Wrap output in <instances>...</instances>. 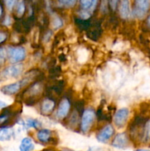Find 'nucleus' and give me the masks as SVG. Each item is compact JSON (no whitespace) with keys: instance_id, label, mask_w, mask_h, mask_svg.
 <instances>
[{"instance_id":"5","label":"nucleus","mask_w":150,"mask_h":151,"mask_svg":"<svg viewBox=\"0 0 150 151\" xmlns=\"http://www.w3.org/2000/svg\"><path fill=\"white\" fill-rule=\"evenodd\" d=\"M96 118V114L92 109H88L83 111L81 119L80 128L83 133H88L91 129Z\"/></svg>"},{"instance_id":"24","label":"nucleus","mask_w":150,"mask_h":151,"mask_svg":"<svg viewBox=\"0 0 150 151\" xmlns=\"http://www.w3.org/2000/svg\"><path fill=\"white\" fill-rule=\"evenodd\" d=\"M8 30L6 29H0V45L4 44L8 38Z\"/></svg>"},{"instance_id":"25","label":"nucleus","mask_w":150,"mask_h":151,"mask_svg":"<svg viewBox=\"0 0 150 151\" xmlns=\"http://www.w3.org/2000/svg\"><path fill=\"white\" fill-rule=\"evenodd\" d=\"M18 1L19 0H3V2L7 10H12Z\"/></svg>"},{"instance_id":"6","label":"nucleus","mask_w":150,"mask_h":151,"mask_svg":"<svg viewBox=\"0 0 150 151\" xmlns=\"http://www.w3.org/2000/svg\"><path fill=\"white\" fill-rule=\"evenodd\" d=\"M150 9V0H134L133 14L138 19H143Z\"/></svg>"},{"instance_id":"9","label":"nucleus","mask_w":150,"mask_h":151,"mask_svg":"<svg viewBox=\"0 0 150 151\" xmlns=\"http://www.w3.org/2000/svg\"><path fill=\"white\" fill-rule=\"evenodd\" d=\"M114 134V128L110 125H106L97 134V139L101 142H106L108 141Z\"/></svg>"},{"instance_id":"23","label":"nucleus","mask_w":150,"mask_h":151,"mask_svg":"<svg viewBox=\"0 0 150 151\" xmlns=\"http://www.w3.org/2000/svg\"><path fill=\"white\" fill-rule=\"evenodd\" d=\"M143 139L145 142H149L150 140V121L145 123L143 133Z\"/></svg>"},{"instance_id":"13","label":"nucleus","mask_w":150,"mask_h":151,"mask_svg":"<svg viewBox=\"0 0 150 151\" xmlns=\"http://www.w3.org/2000/svg\"><path fill=\"white\" fill-rule=\"evenodd\" d=\"M26 12L25 0H19L13 7V16L16 19H21Z\"/></svg>"},{"instance_id":"2","label":"nucleus","mask_w":150,"mask_h":151,"mask_svg":"<svg viewBox=\"0 0 150 151\" xmlns=\"http://www.w3.org/2000/svg\"><path fill=\"white\" fill-rule=\"evenodd\" d=\"M44 91L43 83L41 81H35L22 92L21 101L23 100L26 106H33L40 100Z\"/></svg>"},{"instance_id":"8","label":"nucleus","mask_w":150,"mask_h":151,"mask_svg":"<svg viewBox=\"0 0 150 151\" xmlns=\"http://www.w3.org/2000/svg\"><path fill=\"white\" fill-rule=\"evenodd\" d=\"M71 103L68 99L64 98L60 102L57 110V116L59 119H64L68 116L70 111Z\"/></svg>"},{"instance_id":"15","label":"nucleus","mask_w":150,"mask_h":151,"mask_svg":"<svg viewBox=\"0 0 150 151\" xmlns=\"http://www.w3.org/2000/svg\"><path fill=\"white\" fill-rule=\"evenodd\" d=\"M37 138L43 143H48L51 141V131L48 129H41L37 133Z\"/></svg>"},{"instance_id":"3","label":"nucleus","mask_w":150,"mask_h":151,"mask_svg":"<svg viewBox=\"0 0 150 151\" xmlns=\"http://www.w3.org/2000/svg\"><path fill=\"white\" fill-rule=\"evenodd\" d=\"M7 58L11 63H17L25 59L26 52L24 47L21 46H10L7 50Z\"/></svg>"},{"instance_id":"27","label":"nucleus","mask_w":150,"mask_h":151,"mask_svg":"<svg viewBox=\"0 0 150 151\" xmlns=\"http://www.w3.org/2000/svg\"><path fill=\"white\" fill-rule=\"evenodd\" d=\"M107 1H108L109 7L111 9L112 11H116L119 0H107Z\"/></svg>"},{"instance_id":"33","label":"nucleus","mask_w":150,"mask_h":151,"mask_svg":"<svg viewBox=\"0 0 150 151\" xmlns=\"http://www.w3.org/2000/svg\"><path fill=\"white\" fill-rule=\"evenodd\" d=\"M135 151H149V150H144V149H138V150H135Z\"/></svg>"},{"instance_id":"14","label":"nucleus","mask_w":150,"mask_h":151,"mask_svg":"<svg viewBox=\"0 0 150 151\" xmlns=\"http://www.w3.org/2000/svg\"><path fill=\"white\" fill-rule=\"evenodd\" d=\"M99 0H79V5L82 10L91 13L96 7Z\"/></svg>"},{"instance_id":"11","label":"nucleus","mask_w":150,"mask_h":151,"mask_svg":"<svg viewBox=\"0 0 150 151\" xmlns=\"http://www.w3.org/2000/svg\"><path fill=\"white\" fill-rule=\"evenodd\" d=\"M55 107V102L51 98H46L41 105V111L43 114L48 115L51 114Z\"/></svg>"},{"instance_id":"20","label":"nucleus","mask_w":150,"mask_h":151,"mask_svg":"<svg viewBox=\"0 0 150 151\" xmlns=\"http://www.w3.org/2000/svg\"><path fill=\"white\" fill-rule=\"evenodd\" d=\"M51 26L54 29H58V28L61 27L63 26V20L61 19V18L59 17L57 15H54L52 16V19H51Z\"/></svg>"},{"instance_id":"17","label":"nucleus","mask_w":150,"mask_h":151,"mask_svg":"<svg viewBox=\"0 0 150 151\" xmlns=\"http://www.w3.org/2000/svg\"><path fill=\"white\" fill-rule=\"evenodd\" d=\"M77 0H54V4L59 8H71L74 7Z\"/></svg>"},{"instance_id":"19","label":"nucleus","mask_w":150,"mask_h":151,"mask_svg":"<svg viewBox=\"0 0 150 151\" xmlns=\"http://www.w3.org/2000/svg\"><path fill=\"white\" fill-rule=\"evenodd\" d=\"M76 110H75L73 113L71 114V115L70 116L69 121V126L72 127V128H74L77 125L78 122H79V114Z\"/></svg>"},{"instance_id":"10","label":"nucleus","mask_w":150,"mask_h":151,"mask_svg":"<svg viewBox=\"0 0 150 151\" xmlns=\"http://www.w3.org/2000/svg\"><path fill=\"white\" fill-rule=\"evenodd\" d=\"M128 137L125 133L119 134L116 136L112 142V145L119 149H124L128 146Z\"/></svg>"},{"instance_id":"30","label":"nucleus","mask_w":150,"mask_h":151,"mask_svg":"<svg viewBox=\"0 0 150 151\" xmlns=\"http://www.w3.org/2000/svg\"><path fill=\"white\" fill-rule=\"evenodd\" d=\"M88 151H104V149L101 148V147H90L88 149Z\"/></svg>"},{"instance_id":"35","label":"nucleus","mask_w":150,"mask_h":151,"mask_svg":"<svg viewBox=\"0 0 150 151\" xmlns=\"http://www.w3.org/2000/svg\"><path fill=\"white\" fill-rule=\"evenodd\" d=\"M63 151H73V150H63Z\"/></svg>"},{"instance_id":"26","label":"nucleus","mask_w":150,"mask_h":151,"mask_svg":"<svg viewBox=\"0 0 150 151\" xmlns=\"http://www.w3.org/2000/svg\"><path fill=\"white\" fill-rule=\"evenodd\" d=\"M107 4H108V1L107 0H101V2H100V10L103 13H106L107 10H108Z\"/></svg>"},{"instance_id":"1","label":"nucleus","mask_w":150,"mask_h":151,"mask_svg":"<svg viewBox=\"0 0 150 151\" xmlns=\"http://www.w3.org/2000/svg\"><path fill=\"white\" fill-rule=\"evenodd\" d=\"M21 110V106L19 101L2 109V111L0 112V128H10L17 122V119Z\"/></svg>"},{"instance_id":"18","label":"nucleus","mask_w":150,"mask_h":151,"mask_svg":"<svg viewBox=\"0 0 150 151\" xmlns=\"http://www.w3.org/2000/svg\"><path fill=\"white\" fill-rule=\"evenodd\" d=\"M13 137V131L10 128H2L0 129V141H9Z\"/></svg>"},{"instance_id":"4","label":"nucleus","mask_w":150,"mask_h":151,"mask_svg":"<svg viewBox=\"0 0 150 151\" xmlns=\"http://www.w3.org/2000/svg\"><path fill=\"white\" fill-rule=\"evenodd\" d=\"M23 69L24 66L22 63H13V65L7 66L1 71L0 73V82L7 79L18 78L22 73Z\"/></svg>"},{"instance_id":"22","label":"nucleus","mask_w":150,"mask_h":151,"mask_svg":"<svg viewBox=\"0 0 150 151\" xmlns=\"http://www.w3.org/2000/svg\"><path fill=\"white\" fill-rule=\"evenodd\" d=\"M7 58V50L2 47H0V70L3 68Z\"/></svg>"},{"instance_id":"7","label":"nucleus","mask_w":150,"mask_h":151,"mask_svg":"<svg viewBox=\"0 0 150 151\" xmlns=\"http://www.w3.org/2000/svg\"><path fill=\"white\" fill-rule=\"evenodd\" d=\"M129 114V109L126 108H123L117 111L114 116V122L117 128H121L124 126L128 119Z\"/></svg>"},{"instance_id":"28","label":"nucleus","mask_w":150,"mask_h":151,"mask_svg":"<svg viewBox=\"0 0 150 151\" xmlns=\"http://www.w3.org/2000/svg\"><path fill=\"white\" fill-rule=\"evenodd\" d=\"M51 34H52V32H51V30H48L47 32H46V33L44 35V37H43V40H44V41H45V42H48V41L50 40V38H51Z\"/></svg>"},{"instance_id":"16","label":"nucleus","mask_w":150,"mask_h":151,"mask_svg":"<svg viewBox=\"0 0 150 151\" xmlns=\"http://www.w3.org/2000/svg\"><path fill=\"white\" fill-rule=\"evenodd\" d=\"M34 147H35V145L32 140L29 137H26L22 139L19 149H20V151H32Z\"/></svg>"},{"instance_id":"34","label":"nucleus","mask_w":150,"mask_h":151,"mask_svg":"<svg viewBox=\"0 0 150 151\" xmlns=\"http://www.w3.org/2000/svg\"><path fill=\"white\" fill-rule=\"evenodd\" d=\"M44 151H55L54 150H52V149H47V150H45Z\"/></svg>"},{"instance_id":"31","label":"nucleus","mask_w":150,"mask_h":151,"mask_svg":"<svg viewBox=\"0 0 150 151\" xmlns=\"http://www.w3.org/2000/svg\"><path fill=\"white\" fill-rule=\"evenodd\" d=\"M7 106V103H4V102H3L2 100H0V109H4V107H6Z\"/></svg>"},{"instance_id":"21","label":"nucleus","mask_w":150,"mask_h":151,"mask_svg":"<svg viewBox=\"0 0 150 151\" xmlns=\"http://www.w3.org/2000/svg\"><path fill=\"white\" fill-rule=\"evenodd\" d=\"M24 125L27 128H38V127L41 126V122L35 119H27L24 123Z\"/></svg>"},{"instance_id":"12","label":"nucleus","mask_w":150,"mask_h":151,"mask_svg":"<svg viewBox=\"0 0 150 151\" xmlns=\"http://www.w3.org/2000/svg\"><path fill=\"white\" fill-rule=\"evenodd\" d=\"M119 15L123 19H127L130 16V7L129 0H120L119 1Z\"/></svg>"},{"instance_id":"29","label":"nucleus","mask_w":150,"mask_h":151,"mask_svg":"<svg viewBox=\"0 0 150 151\" xmlns=\"http://www.w3.org/2000/svg\"><path fill=\"white\" fill-rule=\"evenodd\" d=\"M10 22H11V19H10V16H7L4 18V21H3V24L9 25L10 24Z\"/></svg>"},{"instance_id":"32","label":"nucleus","mask_w":150,"mask_h":151,"mask_svg":"<svg viewBox=\"0 0 150 151\" xmlns=\"http://www.w3.org/2000/svg\"><path fill=\"white\" fill-rule=\"evenodd\" d=\"M146 25H147V27L150 29V15L148 16V18H147L146 19Z\"/></svg>"}]
</instances>
